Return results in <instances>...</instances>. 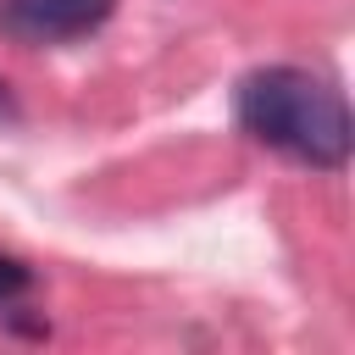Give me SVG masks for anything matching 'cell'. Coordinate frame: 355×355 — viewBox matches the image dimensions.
Segmentation results:
<instances>
[{
    "label": "cell",
    "instance_id": "cell-1",
    "mask_svg": "<svg viewBox=\"0 0 355 355\" xmlns=\"http://www.w3.org/2000/svg\"><path fill=\"white\" fill-rule=\"evenodd\" d=\"M239 122L266 150H277L300 166H316V172H338L349 161V139H355L344 94L305 67L250 72L239 83Z\"/></svg>",
    "mask_w": 355,
    "mask_h": 355
},
{
    "label": "cell",
    "instance_id": "cell-3",
    "mask_svg": "<svg viewBox=\"0 0 355 355\" xmlns=\"http://www.w3.org/2000/svg\"><path fill=\"white\" fill-rule=\"evenodd\" d=\"M28 288H33V266L17 255H0V311H11Z\"/></svg>",
    "mask_w": 355,
    "mask_h": 355
},
{
    "label": "cell",
    "instance_id": "cell-2",
    "mask_svg": "<svg viewBox=\"0 0 355 355\" xmlns=\"http://www.w3.org/2000/svg\"><path fill=\"white\" fill-rule=\"evenodd\" d=\"M116 0H0V33L11 44H67L94 33Z\"/></svg>",
    "mask_w": 355,
    "mask_h": 355
},
{
    "label": "cell",
    "instance_id": "cell-4",
    "mask_svg": "<svg viewBox=\"0 0 355 355\" xmlns=\"http://www.w3.org/2000/svg\"><path fill=\"white\" fill-rule=\"evenodd\" d=\"M17 105H11V94H6V83H0V116H11Z\"/></svg>",
    "mask_w": 355,
    "mask_h": 355
}]
</instances>
